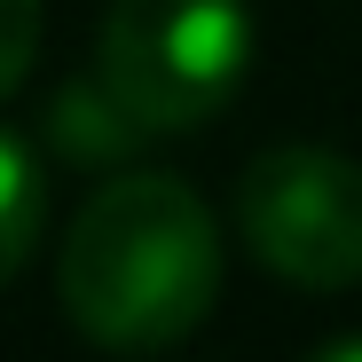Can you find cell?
<instances>
[{"instance_id":"6da1fadb","label":"cell","mask_w":362,"mask_h":362,"mask_svg":"<svg viewBox=\"0 0 362 362\" xmlns=\"http://www.w3.org/2000/svg\"><path fill=\"white\" fill-rule=\"evenodd\" d=\"M55 291L110 354L181 346L221 299V221L173 173H110L64 228Z\"/></svg>"},{"instance_id":"7a4b0ae2","label":"cell","mask_w":362,"mask_h":362,"mask_svg":"<svg viewBox=\"0 0 362 362\" xmlns=\"http://www.w3.org/2000/svg\"><path fill=\"white\" fill-rule=\"evenodd\" d=\"M252 64L245 0H110L95 32V79L142 134H189L228 110Z\"/></svg>"},{"instance_id":"3957f363","label":"cell","mask_w":362,"mask_h":362,"mask_svg":"<svg viewBox=\"0 0 362 362\" xmlns=\"http://www.w3.org/2000/svg\"><path fill=\"white\" fill-rule=\"evenodd\" d=\"M236 236L276 284L299 291L362 284V165L323 142L260 150L236 181Z\"/></svg>"},{"instance_id":"277c9868","label":"cell","mask_w":362,"mask_h":362,"mask_svg":"<svg viewBox=\"0 0 362 362\" xmlns=\"http://www.w3.org/2000/svg\"><path fill=\"white\" fill-rule=\"evenodd\" d=\"M40 134H47V150L64 158V165H118V158H134L150 134L134 127L127 110H118V95L87 71V79H71V87H55V103H47V118H40Z\"/></svg>"},{"instance_id":"5b68a950","label":"cell","mask_w":362,"mask_h":362,"mask_svg":"<svg viewBox=\"0 0 362 362\" xmlns=\"http://www.w3.org/2000/svg\"><path fill=\"white\" fill-rule=\"evenodd\" d=\"M40 228H47V181L16 134H0V291L40 252Z\"/></svg>"},{"instance_id":"8992f818","label":"cell","mask_w":362,"mask_h":362,"mask_svg":"<svg viewBox=\"0 0 362 362\" xmlns=\"http://www.w3.org/2000/svg\"><path fill=\"white\" fill-rule=\"evenodd\" d=\"M40 24H47L40 0H0V103L32 79V64H40Z\"/></svg>"},{"instance_id":"52a82bcc","label":"cell","mask_w":362,"mask_h":362,"mask_svg":"<svg viewBox=\"0 0 362 362\" xmlns=\"http://www.w3.org/2000/svg\"><path fill=\"white\" fill-rule=\"evenodd\" d=\"M308 362H362V339H331V346H315Z\"/></svg>"}]
</instances>
